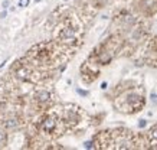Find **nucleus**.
Listing matches in <instances>:
<instances>
[{
  "label": "nucleus",
  "mask_w": 157,
  "mask_h": 150,
  "mask_svg": "<svg viewBox=\"0 0 157 150\" xmlns=\"http://www.w3.org/2000/svg\"><path fill=\"white\" fill-rule=\"evenodd\" d=\"M72 49L63 46L59 42H42L28 52L26 61L35 68H48L63 63L68 59V52Z\"/></svg>",
  "instance_id": "nucleus-1"
},
{
  "label": "nucleus",
  "mask_w": 157,
  "mask_h": 150,
  "mask_svg": "<svg viewBox=\"0 0 157 150\" xmlns=\"http://www.w3.org/2000/svg\"><path fill=\"white\" fill-rule=\"evenodd\" d=\"M144 106H146L144 91L136 87L121 91L114 100V107L117 108V111L124 114H136L141 111Z\"/></svg>",
  "instance_id": "nucleus-2"
},
{
  "label": "nucleus",
  "mask_w": 157,
  "mask_h": 150,
  "mask_svg": "<svg viewBox=\"0 0 157 150\" xmlns=\"http://www.w3.org/2000/svg\"><path fill=\"white\" fill-rule=\"evenodd\" d=\"M79 36H81V23L74 16L65 17L55 30L56 42H59L69 49H72V46H75L81 42Z\"/></svg>",
  "instance_id": "nucleus-3"
},
{
  "label": "nucleus",
  "mask_w": 157,
  "mask_h": 150,
  "mask_svg": "<svg viewBox=\"0 0 157 150\" xmlns=\"http://www.w3.org/2000/svg\"><path fill=\"white\" fill-rule=\"evenodd\" d=\"M36 129H38L39 134L46 139H55L58 136H61L67 130L63 120H62L61 110H55V108L46 110V113L38 120Z\"/></svg>",
  "instance_id": "nucleus-4"
},
{
  "label": "nucleus",
  "mask_w": 157,
  "mask_h": 150,
  "mask_svg": "<svg viewBox=\"0 0 157 150\" xmlns=\"http://www.w3.org/2000/svg\"><path fill=\"white\" fill-rule=\"evenodd\" d=\"M61 116L67 130H75L84 121V111L75 104H65L61 107Z\"/></svg>",
  "instance_id": "nucleus-5"
},
{
  "label": "nucleus",
  "mask_w": 157,
  "mask_h": 150,
  "mask_svg": "<svg viewBox=\"0 0 157 150\" xmlns=\"http://www.w3.org/2000/svg\"><path fill=\"white\" fill-rule=\"evenodd\" d=\"M113 149H136V136L131 130L118 127L111 130Z\"/></svg>",
  "instance_id": "nucleus-6"
},
{
  "label": "nucleus",
  "mask_w": 157,
  "mask_h": 150,
  "mask_svg": "<svg viewBox=\"0 0 157 150\" xmlns=\"http://www.w3.org/2000/svg\"><path fill=\"white\" fill-rule=\"evenodd\" d=\"M98 67L100 65L95 63L94 61H91L90 58L84 62V65L81 67V77L86 84H91L92 81H95L97 78H98V74H100Z\"/></svg>",
  "instance_id": "nucleus-7"
},
{
  "label": "nucleus",
  "mask_w": 157,
  "mask_h": 150,
  "mask_svg": "<svg viewBox=\"0 0 157 150\" xmlns=\"http://www.w3.org/2000/svg\"><path fill=\"white\" fill-rule=\"evenodd\" d=\"M95 149H113V136L111 130H102L97 133L92 139Z\"/></svg>",
  "instance_id": "nucleus-8"
},
{
  "label": "nucleus",
  "mask_w": 157,
  "mask_h": 150,
  "mask_svg": "<svg viewBox=\"0 0 157 150\" xmlns=\"http://www.w3.org/2000/svg\"><path fill=\"white\" fill-rule=\"evenodd\" d=\"M33 100L39 110H45L46 111L51 107V104H52V92L48 91V90H38L33 94Z\"/></svg>",
  "instance_id": "nucleus-9"
},
{
  "label": "nucleus",
  "mask_w": 157,
  "mask_h": 150,
  "mask_svg": "<svg viewBox=\"0 0 157 150\" xmlns=\"http://www.w3.org/2000/svg\"><path fill=\"white\" fill-rule=\"evenodd\" d=\"M146 62L151 67H157V36L150 39L147 48H146Z\"/></svg>",
  "instance_id": "nucleus-10"
},
{
  "label": "nucleus",
  "mask_w": 157,
  "mask_h": 150,
  "mask_svg": "<svg viewBox=\"0 0 157 150\" xmlns=\"http://www.w3.org/2000/svg\"><path fill=\"white\" fill-rule=\"evenodd\" d=\"M140 9L146 16H151L157 12V0H140Z\"/></svg>",
  "instance_id": "nucleus-11"
},
{
  "label": "nucleus",
  "mask_w": 157,
  "mask_h": 150,
  "mask_svg": "<svg viewBox=\"0 0 157 150\" xmlns=\"http://www.w3.org/2000/svg\"><path fill=\"white\" fill-rule=\"evenodd\" d=\"M146 141L148 149H157V123L153 124L146 133Z\"/></svg>",
  "instance_id": "nucleus-12"
},
{
  "label": "nucleus",
  "mask_w": 157,
  "mask_h": 150,
  "mask_svg": "<svg viewBox=\"0 0 157 150\" xmlns=\"http://www.w3.org/2000/svg\"><path fill=\"white\" fill-rule=\"evenodd\" d=\"M3 126L7 127V129H16V127L19 126V120H17V117H10V118L5 120Z\"/></svg>",
  "instance_id": "nucleus-13"
},
{
  "label": "nucleus",
  "mask_w": 157,
  "mask_h": 150,
  "mask_svg": "<svg viewBox=\"0 0 157 150\" xmlns=\"http://www.w3.org/2000/svg\"><path fill=\"white\" fill-rule=\"evenodd\" d=\"M6 144H7V133L3 130V127L0 126V149L6 147Z\"/></svg>",
  "instance_id": "nucleus-14"
},
{
  "label": "nucleus",
  "mask_w": 157,
  "mask_h": 150,
  "mask_svg": "<svg viewBox=\"0 0 157 150\" xmlns=\"http://www.w3.org/2000/svg\"><path fill=\"white\" fill-rule=\"evenodd\" d=\"M29 2L30 0H19V6L20 7H26V6H29Z\"/></svg>",
  "instance_id": "nucleus-15"
},
{
  "label": "nucleus",
  "mask_w": 157,
  "mask_h": 150,
  "mask_svg": "<svg viewBox=\"0 0 157 150\" xmlns=\"http://www.w3.org/2000/svg\"><path fill=\"white\" fill-rule=\"evenodd\" d=\"M138 126H140V127H144V126H146V120H141L140 123H138Z\"/></svg>",
  "instance_id": "nucleus-16"
}]
</instances>
